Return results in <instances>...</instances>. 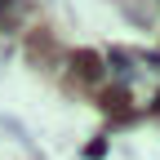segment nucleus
I'll list each match as a JSON object with an SVG mask.
<instances>
[{
  "label": "nucleus",
  "mask_w": 160,
  "mask_h": 160,
  "mask_svg": "<svg viewBox=\"0 0 160 160\" xmlns=\"http://www.w3.org/2000/svg\"><path fill=\"white\" fill-rule=\"evenodd\" d=\"M71 71H80L85 80H98L102 76V62H98V53H76L71 58Z\"/></svg>",
  "instance_id": "f257e3e1"
}]
</instances>
